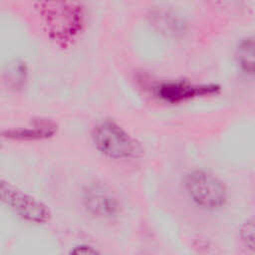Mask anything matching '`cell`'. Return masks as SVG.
<instances>
[{
    "label": "cell",
    "mask_w": 255,
    "mask_h": 255,
    "mask_svg": "<svg viewBox=\"0 0 255 255\" xmlns=\"http://www.w3.org/2000/svg\"><path fill=\"white\" fill-rule=\"evenodd\" d=\"M254 220L253 218L247 219V221L242 225L240 230V237L245 246L251 250H254L255 242H254Z\"/></svg>",
    "instance_id": "8fae6325"
},
{
    "label": "cell",
    "mask_w": 255,
    "mask_h": 255,
    "mask_svg": "<svg viewBox=\"0 0 255 255\" xmlns=\"http://www.w3.org/2000/svg\"><path fill=\"white\" fill-rule=\"evenodd\" d=\"M184 188L194 204L205 210H218L227 201V189L222 180L203 169H193L184 178Z\"/></svg>",
    "instance_id": "3957f363"
},
{
    "label": "cell",
    "mask_w": 255,
    "mask_h": 255,
    "mask_svg": "<svg viewBox=\"0 0 255 255\" xmlns=\"http://www.w3.org/2000/svg\"><path fill=\"white\" fill-rule=\"evenodd\" d=\"M56 132V124L47 120H39L28 128L6 129L2 132V136L14 140H36L51 137Z\"/></svg>",
    "instance_id": "52a82bcc"
},
{
    "label": "cell",
    "mask_w": 255,
    "mask_h": 255,
    "mask_svg": "<svg viewBox=\"0 0 255 255\" xmlns=\"http://www.w3.org/2000/svg\"><path fill=\"white\" fill-rule=\"evenodd\" d=\"M221 87L217 84H194L188 81H167L155 87L154 94L167 104H181L197 98L218 95Z\"/></svg>",
    "instance_id": "5b68a950"
},
{
    "label": "cell",
    "mask_w": 255,
    "mask_h": 255,
    "mask_svg": "<svg viewBox=\"0 0 255 255\" xmlns=\"http://www.w3.org/2000/svg\"><path fill=\"white\" fill-rule=\"evenodd\" d=\"M235 59L242 73L247 76L254 74V40L252 37H246L238 43Z\"/></svg>",
    "instance_id": "9c48e42d"
},
{
    "label": "cell",
    "mask_w": 255,
    "mask_h": 255,
    "mask_svg": "<svg viewBox=\"0 0 255 255\" xmlns=\"http://www.w3.org/2000/svg\"><path fill=\"white\" fill-rule=\"evenodd\" d=\"M28 79V68L22 61H15L11 63L4 73L3 81L10 90L20 91L22 90Z\"/></svg>",
    "instance_id": "30bf717a"
},
{
    "label": "cell",
    "mask_w": 255,
    "mask_h": 255,
    "mask_svg": "<svg viewBox=\"0 0 255 255\" xmlns=\"http://www.w3.org/2000/svg\"><path fill=\"white\" fill-rule=\"evenodd\" d=\"M0 202L30 223L44 224L50 220V209L34 196L0 178Z\"/></svg>",
    "instance_id": "277c9868"
},
{
    "label": "cell",
    "mask_w": 255,
    "mask_h": 255,
    "mask_svg": "<svg viewBox=\"0 0 255 255\" xmlns=\"http://www.w3.org/2000/svg\"><path fill=\"white\" fill-rule=\"evenodd\" d=\"M71 253H74V254H96V253H98V251L91 245L81 244V245L75 246L71 250Z\"/></svg>",
    "instance_id": "7c38bea8"
},
{
    "label": "cell",
    "mask_w": 255,
    "mask_h": 255,
    "mask_svg": "<svg viewBox=\"0 0 255 255\" xmlns=\"http://www.w3.org/2000/svg\"><path fill=\"white\" fill-rule=\"evenodd\" d=\"M36 9L49 38L60 46L71 45L85 28L81 0H36Z\"/></svg>",
    "instance_id": "6da1fadb"
},
{
    "label": "cell",
    "mask_w": 255,
    "mask_h": 255,
    "mask_svg": "<svg viewBox=\"0 0 255 255\" xmlns=\"http://www.w3.org/2000/svg\"><path fill=\"white\" fill-rule=\"evenodd\" d=\"M153 25L157 27L160 33H164L167 36H179L185 31V24L174 14L168 12H156L152 15Z\"/></svg>",
    "instance_id": "ba28073f"
},
{
    "label": "cell",
    "mask_w": 255,
    "mask_h": 255,
    "mask_svg": "<svg viewBox=\"0 0 255 255\" xmlns=\"http://www.w3.org/2000/svg\"><path fill=\"white\" fill-rule=\"evenodd\" d=\"M83 203L87 211L97 218H114L121 211V203L116 194L99 182L91 183L84 189Z\"/></svg>",
    "instance_id": "8992f818"
},
{
    "label": "cell",
    "mask_w": 255,
    "mask_h": 255,
    "mask_svg": "<svg viewBox=\"0 0 255 255\" xmlns=\"http://www.w3.org/2000/svg\"><path fill=\"white\" fill-rule=\"evenodd\" d=\"M92 140L100 153L112 159H128L140 151L135 139L112 120H104L95 126Z\"/></svg>",
    "instance_id": "7a4b0ae2"
}]
</instances>
